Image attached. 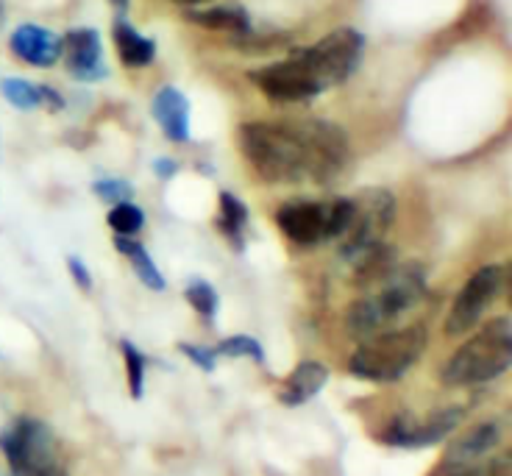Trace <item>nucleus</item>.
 <instances>
[{"label": "nucleus", "instance_id": "7c9ffc66", "mask_svg": "<svg viewBox=\"0 0 512 476\" xmlns=\"http://www.w3.org/2000/svg\"><path fill=\"white\" fill-rule=\"evenodd\" d=\"M67 268H70V273H73V279H76L81 290H92V276H90V271H87V265H84L81 259L70 257L67 259Z\"/></svg>", "mask_w": 512, "mask_h": 476}, {"label": "nucleus", "instance_id": "393cba45", "mask_svg": "<svg viewBox=\"0 0 512 476\" xmlns=\"http://www.w3.org/2000/svg\"><path fill=\"white\" fill-rule=\"evenodd\" d=\"M351 215H354L351 198H337L326 204V240H340L351 226Z\"/></svg>", "mask_w": 512, "mask_h": 476}, {"label": "nucleus", "instance_id": "c756f323", "mask_svg": "<svg viewBox=\"0 0 512 476\" xmlns=\"http://www.w3.org/2000/svg\"><path fill=\"white\" fill-rule=\"evenodd\" d=\"M181 354H187L201 371L206 374H212L215 371V362H218V354H215V348H204V346H195V343H181Z\"/></svg>", "mask_w": 512, "mask_h": 476}, {"label": "nucleus", "instance_id": "b1692460", "mask_svg": "<svg viewBox=\"0 0 512 476\" xmlns=\"http://www.w3.org/2000/svg\"><path fill=\"white\" fill-rule=\"evenodd\" d=\"M215 354L220 357H251L254 362H265V348L262 343L251 335H231L226 340H220L218 346H215Z\"/></svg>", "mask_w": 512, "mask_h": 476}, {"label": "nucleus", "instance_id": "bb28decb", "mask_svg": "<svg viewBox=\"0 0 512 476\" xmlns=\"http://www.w3.org/2000/svg\"><path fill=\"white\" fill-rule=\"evenodd\" d=\"M123 357H126L128 390L134 399H142V393H145V354L134 343L123 340Z\"/></svg>", "mask_w": 512, "mask_h": 476}, {"label": "nucleus", "instance_id": "a878e982", "mask_svg": "<svg viewBox=\"0 0 512 476\" xmlns=\"http://www.w3.org/2000/svg\"><path fill=\"white\" fill-rule=\"evenodd\" d=\"M3 95L17 109H37L39 103H42V98H39V84H31L26 78H6L3 81Z\"/></svg>", "mask_w": 512, "mask_h": 476}, {"label": "nucleus", "instance_id": "1a4fd4ad", "mask_svg": "<svg viewBox=\"0 0 512 476\" xmlns=\"http://www.w3.org/2000/svg\"><path fill=\"white\" fill-rule=\"evenodd\" d=\"M501 287H504V268L501 265H487L482 271H476L451 304V312L443 323L446 335L460 337L471 332L479 318L485 315V309L499 298Z\"/></svg>", "mask_w": 512, "mask_h": 476}, {"label": "nucleus", "instance_id": "7ed1b4c3", "mask_svg": "<svg viewBox=\"0 0 512 476\" xmlns=\"http://www.w3.org/2000/svg\"><path fill=\"white\" fill-rule=\"evenodd\" d=\"M240 148L256 173L270 184L307 179L304 148L290 123H245L240 126Z\"/></svg>", "mask_w": 512, "mask_h": 476}, {"label": "nucleus", "instance_id": "473e14b6", "mask_svg": "<svg viewBox=\"0 0 512 476\" xmlns=\"http://www.w3.org/2000/svg\"><path fill=\"white\" fill-rule=\"evenodd\" d=\"M176 3H184V6H198V3H209V0H176Z\"/></svg>", "mask_w": 512, "mask_h": 476}, {"label": "nucleus", "instance_id": "cd10ccee", "mask_svg": "<svg viewBox=\"0 0 512 476\" xmlns=\"http://www.w3.org/2000/svg\"><path fill=\"white\" fill-rule=\"evenodd\" d=\"M454 476H512V457L510 451H501L499 457H493L490 463L465 465L454 468Z\"/></svg>", "mask_w": 512, "mask_h": 476}, {"label": "nucleus", "instance_id": "9d476101", "mask_svg": "<svg viewBox=\"0 0 512 476\" xmlns=\"http://www.w3.org/2000/svg\"><path fill=\"white\" fill-rule=\"evenodd\" d=\"M251 78L256 81V87L262 90V95H268L270 101L279 103H298L315 98L323 92L318 84V78L309 73V67L293 53V59H284L276 65L254 70Z\"/></svg>", "mask_w": 512, "mask_h": 476}, {"label": "nucleus", "instance_id": "a211bd4d", "mask_svg": "<svg viewBox=\"0 0 512 476\" xmlns=\"http://www.w3.org/2000/svg\"><path fill=\"white\" fill-rule=\"evenodd\" d=\"M115 42L117 53H120V59H123V65L126 67H145L154 62V39L142 37L140 31L128 26L126 20H120L115 26Z\"/></svg>", "mask_w": 512, "mask_h": 476}, {"label": "nucleus", "instance_id": "f8f14e48", "mask_svg": "<svg viewBox=\"0 0 512 476\" xmlns=\"http://www.w3.org/2000/svg\"><path fill=\"white\" fill-rule=\"evenodd\" d=\"M276 223L298 245H318L326 240V204L293 201L276 212Z\"/></svg>", "mask_w": 512, "mask_h": 476}, {"label": "nucleus", "instance_id": "20e7f679", "mask_svg": "<svg viewBox=\"0 0 512 476\" xmlns=\"http://www.w3.org/2000/svg\"><path fill=\"white\" fill-rule=\"evenodd\" d=\"M512 365V323L510 318H493L485 329H479L468 343L457 348V354L446 362L440 379L451 387L485 385L499 379Z\"/></svg>", "mask_w": 512, "mask_h": 476}, {"label": "nucleus", "instance_id": "dca6fc26", "mask_svg": "<svg viewBox=\"0 0 512 476\" xmlns=\"http://www.w3.org/2000/svg\"><path fill=\"white\" fill-rule=\"evenodd\" d=\"M329 382V368L318 360L301 362L293 374L284 379L282 390H279V401L284 407H298L307 404L309 399H315L320 390Z\"/></svg>", "mask_w": 512, "mask_h": 476}, {"label": "nucleus", "instance_id": "ddd939ff", "mask_svg": "<svg viewBox=\"0 0 512 476\" xmlns=\"http://www.w3.org/2000/svg\"><path fill=\"white\" fill-rule=\"evenodd\" d=\"M62 51L67 53V70L81 81H98L106 76L101 34L95 28H76L62 39Z\"/></svg>", "mask_w": 512, "mask_h": 476}, {"label": "nucleus", "instance_id": "72a5a7b5", "mask_svg": "<svg viewBox=\"0 0 512 476\" xmlns=\"http://www.w3.org/2000/svg\"><path fill=\"white\" fill-rule=\"evenodd\" d=\"M115 6H120V9H128V0H112Z\"/></svg>", "mask_w": 512, "mask_h": 476}, {"label": "nucleus", "instance_id": "c85d7f7f", "mask_svg": "<svg viewBox=\"0 0 512 476\" xmlns=\"http://www.w3.org/2000/svg\"><path fill=\"white\" fill-rule=\"evenodd\" d=\"M92 190L101 195L106 204H112V206L123 204V201H128V198H131V184H128V181H120V179H103V181H98Z\"/></svg>", "mask_w": 512, "mask_h": 476}, {"label": "nucleus", "instance_id": "423d86ee", "mask_svg": "<svg viewBox=\"0 0 512 476\" xmlns=\"http://www.w3.org/2000/svg\"><path fill=\"white\" fill-rule=\"evenodd\" d=\"M0 449L12 465L14 476H64L59 446L42 421L23 418L0 432Z\"/></svg>", "mask_w": 512, "mask_h": 476}, {"label": "nucleus", "instance_id": "9b49d317", "mask_svg": "<svg viewBox=\"0 0 512 476\" xmlns=\"http://www.w3.org/2000/svg\"><path fill=\"white\" fill-rule=\"evenodd\" d=\"M465 410L462 407H443L429 421H415L412 415H398L393 424L384 429L382 440L387 446L398 449H426L446 440L462 424Z\"/></svg>", "mask_w": 512, "mask_h": 476}, {"label": "nucleus", "instance_id": "aec40b11", "mask_svg": "<svg viewBox=\"0 0 512 476\" xmlns=\"http://www.w3.org/2000/svg\"><path fill=\"white\" fill-rule=\"evenodd\" d=\"M192 23L215 31H231V34H248L251 20L240 6H218V9H206V12H190Z\"/></svg>", "mask_w": 512, "mask_h": 476}, {"label": "nucleus", "instance_id": "2eb2a0df", "mask_svg": "<svg viewBox=\"0 0 512 476\" xmlns=\"http://www.w3.org/2000/svg\"><path fill=\"white\" fill-rule=\"evenodd\" d=\"M12 51L34 67H51L62 56V37L39 26H20L12 34Z\"/></svg>", "mask_w": 512, "mask_h": 476}, {"label": "nucleus", "instance_id": "5701e85b", "mask_svg": "<svg viewBox=\"0 0 512 476\" xmlns=\"http://www.w3.org/2000/svg\"><path fill=\"white\" fill-rule=\"evenodd\" d=\"M187 301H190V307L201 315V318H206V321H215V315H218V304L220 298L218 293H215V287L209 282H204V279H195V282H190V287H187Z\"/></svg>", "mask_w": 512, "mask_h": 476}, {"label": "nucleus", "instance_id": "f03ea898", "mask_svg": "<svg viewBox=\"0 0 512 476\" xmlns=\"http://www.w3.org/2000/svg\"><path fill=\"white\" fill-rule=\"evenodd\" d=\"M426 346H429V329L421 323L396 332H382L362 340L354 348L348 371L368 382H398L415 368Z\"/></svg>", "mask_w": 512, "mask_h": 476}, {"label": "nucleus", "instance_id": "f257e3e1", "mask_svg": "<svg viewBox=\"0 0 512 476\" xmlns=\"http://www.w3.org/2000/svg\"><path fill=\"white\" fill-rule=\"evenodd\" d=\"M376 282L379 290L357 298L346 315L348 335L359 343L387 332L401 315H407L426 298V273L421 271V265H404V268L393 265Z\"/></svg>", "mask_w": 512, "mask_h": 476}, {"label": "nucleus", "instance_id": "412c9836", "mask_svg": "<svg viewBox=\"0 0 512 476\" xmlns=\"http://www.w3.org/2000/svg\"><path fill=\"white\" fill-rule=\"evenodd\" d=\"M220 232L234 240L237 248H243V232L248 226V209L245 204L231 193H220V218H218Z\"/></svg>", "mask_w": 512, "mask_h": 476}, {"label": "nucleus", "instance_id": "0eeeda50", "mask_svg": "<svg viewBox=\"0 0 512 476\" xmlns=\"http://www.w3.org/2000/svg\"><path fill=\"white\" fill-rule=\"evenodd\" d=\"M362 51H365V37L354 28H340L295 56L309 67V73L318 78V84L326 90L332 84H343L357 70L362 62Z\"/></svg>", "mask_w": 512, "mask_h": 476}, {"label": "nucleus", "instance_id": "6e6552de", "mask_svg": "<svg viewBox=\"0 0 512 476\" xmlns=\"http://www.w3.org/2000/svg\"><path fill=\"white\" fill-rule=\"evenodd\" d=\"M290 126L304 148L307 179L318 184H329L337 179V173L346 168L348 162L346 131L326 120H304V123H290Z\"/></svg>", "mask_w": 512, "mask_h": 476}, {"label": "nucleus", "instance_id": "2f4dec72", "mask_svg": "<svg viewBox=\"0 0 512 476\" xmlns=\"http://www.w3.org/2000/svg\"><path fill=\"white\" fill-rule=\"evenodd\" d=\"M154 170L162 176V179H170V176L176 173V162H173V159H159V162L154 165Z\"/></svg>", "mask_w": 512, "mask_h": 476}, {"label": "nucleus", "instance_id": "4468645a", "mask_svg": "<svg viewBox=\"0 0 512 476\" xmlns=\"http://www.w3.org/2000/svg\"><path fill=\"white\" fill-rule=\"evenodd\" d=\"M499 443L501 426L496 421L474 426L471 432H462L460 438H454L448 443V468H465V465L482 463L487 454H493V451L499 449Z\"/></svg>", "mask_w": 512, "mask_h": 476}, {"label": "nucleus", "instance_id": "39448f33", "mask_svg": "<svg viewBox=\"0 0 512 476\" xmlns=\"http://www.w3.org/2000/svg\"><path fill=\"white\" fill-rule=\"evenodd\" d=\"M351 204H354L351 226L337 240L340 257L346 259L348 265H354L365 254L384 245V237L393 229V220H396V198L387 190H365V193L354 195Z\"/></svg>", "mask_w": 512, "mask_h": 476}, {"label": "nucleus", "instance_id": "f3484780", "mask_svg": "<svg viewBox=\"0 0 512 476\" xmlns=\"http://www.w3.org/2000/svg\"><path fill=\"white\" fill-rule=\"evenodd\" d=\"M154 117L167 134V140H190V103H187V98L176 87H165V90L156 92Z\"/></svg>", "mask_w": 512, "mask_h": 476}, {"label": "nucleus", "instance_id": "4be33fe9", "mask_svg": "<svg viewBox=\"0 0 512 476\" xmlns=\"http://www.w3.org/2000/svg\"><path fill=\"white\" fill-rule=\"evenodd\" d=\"M106 220L115 229L117 237H134L145 226V212L137 204L123 201V204H115L109 209V218Z\"/></svg>", "mask_w": 512, "mask_h": 476}, {"label": "nucleus", "instance_id": "6ab92c4d", "mask_svg": "<svg viewBox=\"0 0 512 476\" xmlns=\"http://www.w3.org/2000/svg\"><path fill=\"white\" fill-rule=\"evenodd\" d=\"M115 245H117V251L131 262V268L137 271L140 282L145 284L148 290H165L167 287L165 276L159 273V268L154 265L151 254L145 251V245L137 243V240H131V237H115Z\"/></svg>", "mask_w": 512, "mask_h": 476}]
</instances>
